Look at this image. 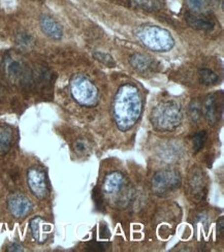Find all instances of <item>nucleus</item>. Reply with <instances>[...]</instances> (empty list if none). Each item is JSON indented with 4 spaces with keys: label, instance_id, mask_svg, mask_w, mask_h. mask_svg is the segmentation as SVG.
I'll return each instance as SVG.
<instances>
[{
    "label": "nucleus",
    "instance_id": "nucleus-1",
    "mask_svg": "<svg viewBox=\"0 0 224 252\" xmlns=\"http://www.w3.org/2000/svg\"><path fill=\"white\" fill-rule=\"evenodd\" d=\"M142 97L138 89L125 84L117 91L113 102V114L117 126L122 131L132 128L142 114Z\"/></svg>",
    "mask_w": 224,
    "mask_h": 252
},
{
    "label": "nucleus",
    "instance_id": "nucleus-2",
    "mask_svg": "<svg viewBox=\"0 0 224 252\" xmlns=\"http://www.w3.org/2000/svg\"><path fill=\"white\" fill-rule=\"evenodd\" d=\"M182 121V110L174 100L162 101L152 110L151 122L157 130L170 131L176 129Z\"/></svg>",
    "mask_w": 224,
    "mask_h": 252
},
{
    "label": "nucleus",
    "instance_id": "nucleus-3",
    "mask_svg": "<svg viewBox=\"0 0 224 252\" xmlns=\"http://www.w3.org/2000/svg\"><path fill=\"white\" fill-rule=\"evenodd\" d=\"M4 76L16 86L29 88L34 83V76L27 63L16 54H7L3 58Z\"/></svg>",
    "mask_w": 224,
    "mask_h": 252
},
{
    "label": "nucleus",
    "instance_id": "nucleus-4",
    "mask_svg": "<svg viewBox=\"0 0 224 252\" xmlns=\"http://www.w3.org/2000/svg\"><path fill=\"white\" fill-rule=\"evenodd\" d=\"M136 36L146 48L154 52H166L175 45L174 38L167 30L154 25L141 27L136 31Z\"/></svg>",
    "mask_w": 224,
    "mask_h": 252
},
{
    "label": "nucleus",
    "instance_id": "nucleus-5",
    "mask_svg": "<svg viewBox=\"0 0 224 252\" xmlns=\"http://www.w3.org/2000/svg\"><path fill=\"white\" fill-rule=\"evenodd\" d=\"M70 92L73 99L84 107H93L98 101V91L86 77L77 75L70 81Z\"/></svg>",
    "mask_w": 224,
    "mask_h": 252
},
{
    "label": "nucleus",
    "instance_id": "nucleus-6",
    "mask_svg": "<svg viewBox=\"0 0 224 252\" xmlns=\"http://www.w3.org/2000/svg\"><path fill=\"white\" fill-rule=\"evenodd\" d=\"M181 184V177L176 171H161L152 179V189L158 195H163L175 190Z\"/></svg>",
    "mask_w": 224,
    "mask_h": 252
},
{
    "label": "nucleus",
    "instance_id": "nucleus-7",
    "mask_svg": "<svg viewBox=\"0 0 224 252\" xmlns=\"http://www.w3.org/2000/svg\"><path fill=\"white\" fill-rule=\"evenodd\" d=\"M223 112V96L222 93H214L208 95L201 102V113L209 124H216Z\"/></svg>",
    "mask_w": 224,
    "mask_h": 252
},
{
    "label": "nucleus",
    "instance_id": "nucleus-8",
    "mask_svg": "<svg viewBox=\"0 0 224 252\" xmlns=\"http://www.w3.org/2000/svg\"><path fill=\"white\" fill-rule=\"evenodd\" d=\"M28 185L31 192L39 199L45 198L49 193L47 177L37 167H31L28 171Z\"/></svg>",
    "mask_w": 224,
    "mask_h": 252
},
{
    "label": "nucleus",
    "instance_id": "nucleus-9",
    "mask_svg": "<svg viewBox=\"0 0 224 252\" xmlns=\"http://www.w3.org/2000/svg\"><path fill=\"white\" fill-rule=\"evenodd\" d=\"M7 207L15 217L22 218L32 211V204L29 199L21 193H13L7 198Z\"/></svg>",
    "mask_w": 224,
    "mask_h": 252
},
{
    "label": "nucleus",
    "instance_id": "nucleus-10",
    "mask_svg": "<svg viewBox=\"0 0 224 252\" xmlns=\"http://www.w3.org/2000/svg\"><path fill=\"white\" fill-rule=\"evenodd\" d=\"M186 22L190 27L196 30L201 31H209L214 28V21H213L209 16L201 15L200 13H192L187 12L185 15Z\"/></svg>",
    "mask_w": 224,
    "mask_h": 252
},
{
    "label": "nucleus",
    "instance_id": "nucleus-11",
    "mask_svg": "<svg viewBox=\"0 0 224 252\" xmlns=\"http://www.w3.org/2000/svg\"><path fill=\"white\" fill-rule=\"evenodd\" d=\"M51 225L48 224L41 217H35L31 220L30 230L32 237L38 243H45L51 233Z\"/></svg>",
    "mask_w": 224,
    "mask_h": 252
},
{
    "label": "nucleus",
    "instance_id": "nucleus-12",
    "mask_svg": "<svg viewBox=\"0 0 224 252\" xmlns=\"http://www.w3.org/2000/svg\"><path fill=\"white\" fill-rule=\"evenodd\" d=\"M39 25L42 32L47 36L55 40L61 39L63 35V30L56 20L49 16H41L39 19Z\"/></svg>",
    "mask_w": 224,
    "mask_h": 252
},
{
    "label": "nucleus",
    "instance_id": "nucleus-13",
    "mask_svg": "<svg viewBox=\"0 0 224 252\" xmlns=\"http://www.w3.org/2000/svg\"><path fill=\"white\" fill-rule=\"evenodd\" d=\"M124 186V178L119 173H114L105 178L103 188L108 194H115L121 191Z\"/></svg>",
    "mask_w": 224,
    "mask_h": 252
},
{
    "label": "nucleus",
    "instance_id": "nucleus-14",
    "mask_svg": "<svg viewBox=\"0 0 224 252\" xmlns=\"http://www.w3.org/2000/svg\"><path fill=\"white\" fill-rule=\"evenodd\" d=\"M14 132L8 125H0V155L5 154L13 144Z\"/></svg>",
    "mask_w": 224,
    "mask_h": 252
},
{
    "label": "nucleus",
    "instance_id": "nucleus-15",
    "mask_svg": "<svg viewBox=\"0 0 224 252\" xmlns=\"http://www.w3.org/2000/svg\"><path fill=\"white\" fill-rule=\"evenodd\" d=\"M190 187L191 190L194 193V197H198V199H201L202 196H204L205 191V182L201 175H198L196 173L192 175L190 180Z\"/></svg>",
    "mask_w": 224,
    "mask_h": 252
},
{
    "label": "nucleus",
    "instance_id": "nucleus-16",
    "mask_svg": "<svg viewBox=\"0 0 224 252\" xmlns=\"http://www.w3.org/2000/svg\"><path fill=\"white\" fill-rule=\"evenodd\" d=\"M130 64L138 71H145L151 66V60L143 54H134L130 57Z\"/></svg>",
    "mask_w": 224,
    "mask_h": 252
},
{
    "label": "nucleus",
    "instance_id": "nucleus-17",
    "mask_svg": "<svg viewBox=\"0 0 224 252\" xmlns=\"http://www.w3.org/2000/svg\"><path fill=\"white\" fill-rule=\"evenodd\" d=\"M198 77L199 81L207 86L216 85L219 82V77L217 73H215L213 70L209 68H200L198 70Z\"/></svg>",
    "mask_w": 224,
    "mask_h": 252
},
{
    "label": "nucleus",
    "instance_id": "nucleus-18",
    "mask_svg": "<svg viewBox=\"0 0 224 252\" xmlns=\"http://www.w3.org/2000/svg\"><path fill=\"white\" fill-rule=\"evenodd\" d=\"M17 45L24 50H30L34 46V38L26 32H20L16 36Z\"/></svg>",
    "mask_w": 224,
    "mask_h": 252
},
{
    "label": "nucleus",
    "instance_id": "nucleus-19",
    "mask_svg": "<svg viewBox=\"0 0 224 252\" xmlns=\"http://www.w3.org/2000/svg\"><path fill=\"white\" fill-rule=\"evenodd\" d=\"M189 116L192 119V121H198L201 116H202V113H201V102L198 100H194L192 101L191 104L189 106Z\"/></svg>",
    "mask_w": 224,
    "mask_h": 252
},
{
    "label": "nucleus",
    "instance_id": "nucleus-20",
    "mask_svg": "<svg viewBox=\"0 0 224 252\" xmlns=\"http://www.w3.org/2000/svg\"><path fill=\"white\" fill-rule=\"evenodd\" d=\"M93 57L99 61L100 63H102V64L109 66V67H114L116 65V63L113 59V57L108 54V53H103V52H95V53L93 54Z\"/></svg>",
    "mask_w": 224,
    "mask_h": 252
},
{
    "label": "nucleus",
    "instance_id": "nucleus-21",
    "mask_svg": "<svg viewBox=\"0 0 224 252\" xmlns=\"http://www.w3.org/2000/svg\"><path fill=\"white\" fill-rule=\"evenodd\" d=\"M207 132L206 131H198L193 136V150L194 152H198L202 149L207 141Z\"/></svg>",
    "mask_w": 224,
    "mask_h": 252
},
{
    "label": "nucleus",
    "instance_id": "nucleus-22",
    "mask_svg": "<svg viewBox=\"0 0 224 252\" xmlns=\"http://www.w3.org/2000/svg\"><path fill=\"white\" fill-rule=\"evenodd\" d=\"M192 13H201L206 7V0H186Z\"/></svg>",
    "mask_w": 224,
    "mask_h": 252
},
{
    "label": "nucleus",
    "instance_id": "nucleus-23",
    "mask_svg": "<svg viewBox=\"0 0 224 252\" xmlns=\"http://www.w3.org/2000/svg\"><path fill=\"white\" fill-rule=\"evenodd\" d=\"M109 247H110V243L92 241V242L88 243L87 250L92 251V252H102V251H105Z\"/></svg>",
    "mask_w": 224,
    "mask_h": 252
},
{
    "label": "nucleus",
    "instance_id": "nucleus-24",
    "mask_svg": "<svg viewBox=\"0 0 224 252\" xmlns=\"http://www.w3.org/2000/svg\"><path fill=\"white\" fill-rule=\"evenodd\" d=\"M94 202H95L96 206H97V209L102 208L103 197H102L101 193L98 191V189H94Z\"/></svg>",
    "mask_w": 224,
    "mask_h": 252
},
{
    "label": "nucleus",
    "instance_id": "nucleus-25",
    "mask_svg": "<svg viewBox=\"0 0 224 252\" xmlns=\"http://www.w3.org/2000/svg\"><path fill=\"white\" fill-rule=\"evenodd\" d=\"M86 149H87L86 143H85L84 141L79 140V141L74 143V150H76L78 153H83V152L86 151Z\"/></svg>",
    "mask_w": 224,
    "mask_h": 252
},
{
    "label": "nucleus",
    "instance_id": "nucleus-26",
    "mask_svg": "<svg viewBox=\"0 0 224 252\" xmlns=\"http://www.w3.org/2000/svg\"><path fill=\"white\" fill-rule=\"evenodd\" d=\"M111 234H110V229L106 226L105 223L100 224V239H110Z\"/></svg>",
    "mask_w": 224,
    "mask_h": 252
},
{
    "label": "nucleus",
    "instance_id": "nucleus-27",
    "mask_svg": "<svg viewBox=\"0 0 224 252\" xmlns=\"http://www.w3.org/2000/svg\"><path fill=\"white\" fill-rule=\"evenodd\" d=\"M217 229L220 235L224 234V218L220 217L217 221Z\"/></svg>",
    "mask_w": 224,
    "mask_h": 252
},
{
    "label": "nucleus",
    "instance_id": "nucleus-28",
    "mask_svg": "<svg viewBox=\"0 0 224 252\" xmlns=\"http://www.w3.org/2000/svg\"><path fill=\"white\" fill-rule=\"evenodd\" d=\"M8 251H23V248H22V246H21V245L15 243V244H13L12 246L9 247Z\"/></svg>",
    "mask_w": 224,
    "mask_h": 252
}]
</instances>
